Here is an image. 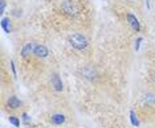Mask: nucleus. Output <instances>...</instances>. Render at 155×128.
I'll use <instances>...</instances> for the list:
<instances>
[{"instance_id": "1", "label": "nucleus", "mask_w": 155, "mask_h": 128, "mask_svg": "<svg viewBox=\"0 0 155 128\" xmlns=\"http://www.w3.org/2000/svg\"><path fill=\"white\" fill-rule=\"evenodd\" d=\"M31 54H35L37 57H47L49 54V50L48 48L43 44H36V42H28L23 46L21 49V56L23 57H27V56H31Z\"/></svg>"}, {"instance_id": "2", "label": "nucleus", "mask_w": 155, "mask_h": 128, "mask_svg": "<svg viewBox=\"0 0 155 128\" xmlns=\"http://www.w3.org/2000/svg\"><path fill=\"white\" fill-rule=\"evenodd\" d=\"M69 41H70V44L73 45V48L78 49V50H82L87 45V40L85 38V36H82L81 33H73L72 36L69 37Z\"/></svg>"}, {"instance_id": "3", "label": "nucleus", "mask_w": 155, "mask_h": 128, "mask_svg": "<svg viewBox=\"0 0 155 128\" xmlns=\"http://www.w3.org/2000/svg\"><path fill=\"white\" fill-rule=\"evenodd\" d=\"M7 106H8L11 110H19L21 107V101L16 97V95H11L7 101Z\"/></svg>"}, {"instance_id": "4", "label": "nucleus", "mask_w": 155, "mask_h": 128, "mask_svg": "<svg viewBox=\"0 0 155 128\" xmlns=\"http://www.w3.org/2000/svg\"><path fill=\"white\" fill-rule=\"evenodd\" d=\"M62 9H64L66 13H69V15H76V13L78 12V7L73 2H65L64 4H62Z\"/></svg>"}, {"instance_id": "5", "label": "nucleus", "mask_w": 155, "mask_h": 128, "mask_svg": "<svg viewBox=\"0 0 155 128\" xmlns=\"http://www.w3.org/2000/svg\"><path fill=\"white\" fill-rule=\"evenodd\" d=\"M65 115H62V114H53V115L51 116V124L52 126H61V124L65 123Z\"/></svg>"}, {"instance_id": "6", "label": "nucleus", "mask_w": 155, "mask_h": 128, "mask_svg": "<svg viewBox=\"0 0 155 128\" xmlns=\"http://www.w3.org/2000/svg\"><path fill=\"white\" fill-rule=\"evenodd\" d=\"M52 86H53V88L56 91H62V88H64V86H62V81L60 79V75H57V74H53L52 75Z\"/></svg>"}, {"instance_id": "7", "label": "nucleus", "mask_w": 155, "mask_h": 128, "mask_svg": "<svg viewBox=\"0 0 155 128\" xmlns=\"http://www.w3.org/2000/svg\"><path fill=\"white\" fill-rule=\"evenodd\" d=\"M127 20H129V23H130V25H131V28L134 30H139V23H138V20H137V17L135 16H133V15H127Z\"/></svg>"}, {"instance_id": "8", "label": "nucleus", "mask_w": 155, "mask_h": 128, "mask_svg": "<svg viewBox=\"0 0 155 128\" xmlns=\"http://www.w3.org/2000/svg\"><path fill=\"white\" fill-rule=\"evenodd\" d=\"M2 28L7 32V33L11 32V20H9L8 17H3L2 19Z\"/></svg>"}, {"instance_id": "9", "label": "nucleus", "mask_w": 155, "mask_h": 128, "mask_svg": "<svg viewBox=\"0 0 155 128\" xmlns=\"http://www.w3.org/2000/svg\"><path fill=\"white\" fill-rule=\"evenodd\" d=\"M130 122H131V124H133L134 127H138L139 123H140L138 115L135 114V111H134V110H131V111H130Z\"/></svg>"}, {"instance_id": "10", "label": "nucleus", "mask_w": 155, "mask_h": 128, "mask_svg": "<svg viewBox=\"0 0 155 128\" xmlns=\"http://www.w3.org/2000/svg\"><path fill=\"white\" fill-rule=\"evenodd\" d=\"M8 120H9V123H11L13 127H16V128L20 127V119L19 118H16V116H9Z\"/></svg>"}, {"instance_id": "11", "label": "nucleus", "mask_w": 155, "mask_h": 128, "mask_svg": "<svg viewBox=\"0 0 155 128\" xmlns=\"http://www.w3.org/2000/svg\"><path fill=\"white\" fill-rule=\"evenodd\" d=\"M21 118H23V122H24V123H25V124H28V123H29V122H31L29 116H28V114H25V112H24V114H23V115H21Z\"/></svg>"}, {"instance_id": "12", "label": "nucleus", "mask_w": 155, "mask_h": 128, "mask_svg": "<svg viewBox=\"0 0 155 128\" xmlns=\"http://www.w3.org/2000/svg\"><path fill=\"white\" fill-rule=\"evenodd\" d=\"M4 9H5V2L2 0V8H0V13H4Z\"/></svg>"}, {"instance_id": "13", "label": "nucleus", "mask_w": 155, "mask_h": 128, "mask_svg": "<svg viewBox=\"0 0 155 128\" xmlns=\"http://www.w3.org/2000/svg\"><path fill=\"white\" fill-rule=\"evenodd\" d=\"M151 82H153L154 83V86H155V72H153V73H151Z\"/></svg>"}, {"instance_id": "14", "label": "nucleus", "mask_w": 155, "mask_h": 128, "mask_svg": "<svg viewBox=\"0 0 155 128\" xmlns=\"http://www.w3.org/2000/svg\"><path fill=\"white\" fill-rule=\"evenodd\" d=\"M11 67H12V72H13V75L16 77V70H15V63H13V61H11Z\"/></svg>"}, {"instance_id": "15", "label": "nucleus", "mask_w": 155, "mask_h": 128, "mask_svg": "<svg viewBox=\"0 0 155 128\" xmlns=\"http://www.w3.org/2000/svg\"><path fill=\"white\" fill-rule=\"evenodd\" d=\"M140 41H142V37H139L138 40H137V45H135V49H137V50H138V48H139V42H140Z\"/></svg>"}, {"instance_id": "16", "label": "nucleus", "mask_w": 155, "mask_h": 128, "mask_svg": "<svg viewBox=\"0 0 155 128\" xmlns=\"http://www.w3.org/2000/svg\"><path fill=\"white\" fill-rule=\"evenodd\" d=\"M146 4H147V7H149L150 4H149V0H146Z\"/></svg>"}, {"instance_id": "17", "label": "nucleus", "mask_w": 155, "mask_h": 128, "mask_svg": "<svg viewBox=\"0 0 155 128\" xmlns=\"http://www.w3.org/2000/svg\"><path fill=\"white\" fill-rule=\"evenodd\" d=\"M15 128H16V127H15Z\"/></svg>"}]
</instances>
